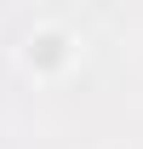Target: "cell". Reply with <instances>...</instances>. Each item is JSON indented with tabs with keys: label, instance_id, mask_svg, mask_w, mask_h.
Listing matches in <instances>:
<instances>
[{
	"label": "cell",
	"instance_id": "1",
	"mask_svg": "<svg viewBox=\"0 0 143 149\" xmlns=\"http://www.w3.org/2000/svg\"><path fill=\"white\" fill-rule=\"evenodd\" d=\"M74 63H80V35L69 23H35L17 40V69L29 80H63Z\"/></svg>",
	"mask_w": 143,
	"mask_h": 149
}]
</instances>
